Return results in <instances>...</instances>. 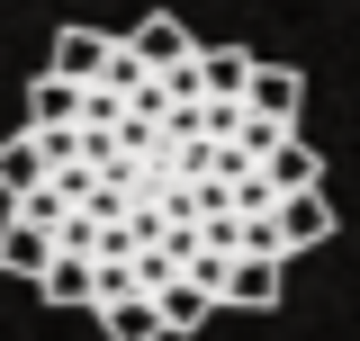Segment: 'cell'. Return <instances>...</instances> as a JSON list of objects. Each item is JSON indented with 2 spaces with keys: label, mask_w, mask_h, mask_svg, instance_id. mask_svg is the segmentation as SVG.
I'll return each mask as SVG.
<instances>
[{
  "label": "cell",
  "mask_w": 360,
  "mask_h": 341,
  "mask_svg": "<svg viewBox=\"0 0 360 341\" xmlns=\"http://www.w3.org/2000/svg\"><path fill=\"white\" fill-rule=\"evenodd\" d=\"M252 72L262 54L243 45L144 63L117 36L99 81H63V126H18L37 189L9 198L0 269L82 314L153 305L162 333L279 305L288 260L333 234V198L307 135L252 108Z\"/></svg>",
  "instance_id": "obj_1"
},
{
  "label": "cell",
  "mask_w": 360,
  "mask_h": 341,
  "mask_svg": "<svg viewBox=\"0 0 360 341\" xmlns=\"http://www.w3.org/2000/svg\"><path fill=\"white\" fill-rule=\"evenodd\" d=\"M99 333H108V341H172L153 305H108V314H99Z\"/></svg>",
  "instance_id": "obj_3"
},
{
  "label": "cell",
  "mask_w": 360,
  "mask_h": 341,
  "mask_svg": "<svg viewBox=\"0 0 360 341\" xmlns=\"http://www.w3.org/2000/svg\"><path fill=\"white\" fill-rule=\"evenodd\" d=\"M127 45H135V54H144V63H180V54H198V36L180 27L172 9H144V18H135V27H127Z\"/></svg>",
  "instance_id": "obj_2"
}]
</instances>
